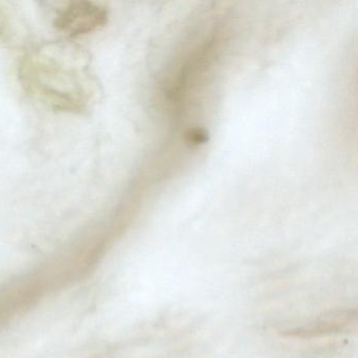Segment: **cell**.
Wrapping results in <instances>:
<instances>
[{
  "mask_svg": "<svg viewBox=\"0 0 358 358\" xmlns=\"http://www.w3.org/2000/svg\"><path fill=\"white\" fill-rule=\"evenodd\" d=\"M108 20V12L91 1H77L69 5L58 15L56 28L72 36L87 34L101 28Z\"/></svg>",
  "mask_w": 358,
  "mask_h": 358,
  "instance_id": "cell-1",
  "label": "cell"
}]
</instances>
